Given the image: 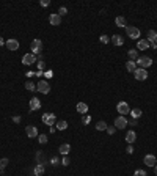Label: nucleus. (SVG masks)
<instances>
[{"label": "nucleus", "instance_id": "obj_1", "mask_svg": "<svg viewBox=\"0 0 157 176\" xmlns=\"http://www.w3.org/2000/svg\"><path fill=\"white\" fill-rule=\"evenodd\" d=\"M135 63H137L138 68L146 69V68H149L151 64H152V60H151V57H146V55H143V57H138Z\"/></svg>", "mask_w": 157, "mask_h": 176}, {"label": "nucleus", "instance_id": "obj_2", "mask_svg": "<svg viewBox=\"0 0 157 176\" xmlns=\"http://www.w3.org/2000/svg\"><path fill=\"white\" fill-rule=\"evenodd\" d=\"M116 110H118V113L121 115V116H126L127 113H131V109H129V104L126 102V101H121V102H118Z\"/></svg>", "mask_w": 157, "mask_h": 176}, {"label": "nucleus", "instance_id": "obj_3", "mask_svg": "<svg viewBox=\"0 0 157 176\" xmlns=\"http://www.w3.org/2000/svg\"><path fill=\"white\" fill-rule=\"evenodd\" d=\"M36 90H38L39 93H43V95H49V91H50L49 82H47V80H39L38 85H36Z\"/></svg>", "mask_w": 157, "mask_h": 176}, {"label": "nucleus", "instance_id": "obj_4", "mask_svg": "<svg viewBox=\"0 0 157 176\" xmlns=\"http://www.w3.org/2000/svg\"><path fill=\"white\" fill-rule=\"evenodd\" d=\"M126 33H127V36L131 40H138V38H140V35H142L137 27H126Z\"/></svg>", "mask_w": 157, "mask_h": 176}, {"label": "nucleus", "instance_id": "obj_5", "mask_svg": "<svg viewBox=\"0 0 157 176\" xmlns=\"http://www.w3.org/2000/svg\"><path fill=\"white\" fill-rule=\"evenodd\" d=\"M43 123L47 124V126H53V124H57V116H55V113H44L43 115Z\"/></svg>", "mask_w": 157, "mask_h": 176}, {"label": "nucleus", "instance_id": "obj_6", "mask_svg": "<svg viewBox=\"0 0 157 176\" xmlns=\"http://www.w3.org/2000/svg\"><path fill=\"white\" fill-rule=\"evenodd\" d=\"M30 49H32V53H33V55H39V52H41V49H43L41 40H33L32 44H30Z\"/></svg>", "mask_w": 157, "mask_h": 176}, {"label": "nucleus", "instance_id": "obj_7", "mask_svg": "<svg viewBox=\"0 0 157 176\" xmlns=\"http://www.w3.org/2000/svg\"><path fill=\"white\" fill-rule=\"evenodd\" d=\"M134 76H135L137 80H146L149 74H148V71L143 69V68H137V69L134 71Z\"/></svg>", "mask_w": 157, "mask_h": 176}, {"label": "nucleus", "instance_id": "obj_8", "mask_svg": "<svg viewBox=\"0 0 157 176\" xmlns=\"http://www.w3.org/2000/svg\"><path fill=\"white\" fill-rule=\"evenodd\" d=\"M33 63H36V55L25 53L24 57H22V64H25V66H32Z\"/></svg>", "mask_w": 157, "mask_h": 176}, {"label": "nucleus", "instance_id": "obj_9", "mask_svg": "<svg viewBox=\"0 0 157 176\" xmlns=\"http://www.w3.org/2000/svg\"><path fill=\"white\" fill-rule=\"evenodd\" d=\"M127 126V119H126V116H116L115 118V127H118V129H124Z\"/></svg>", "mask_w": 157, "mask_h": 176}, {"label": "nucleus", "instance_id": "obj_10", "mask_svg": "<svg viewBox=\"0 0 157 176\" xmlns=\"http://www.w3.org/2000/svg\"><path fill=\"white\" fill-rule=\"evenodd\" d=\"M5 46H6L8 50H17V49H19V41L14 40V38H11V40H8V41L5 43Z\"/></svg>", "mask_w": 157, "mask_h": 176}, {"label": "nucleus", "instance_id": "obj_11", "mask_svg": "<svg viewBox=\"0 0 157 176\" xmlns=\"http://www.w3.org/2000/svg\"><path fill=\"white\" fill-rule=\"evenodd\" d=\"M143 162H145V165H148V167H154V164L157 162V159H155L154 154H146L145 159H143Z\"/></svg>", "mask_w": 157, "mask_h": 176}, {"label": "nucleus", "instance_id": "obj_12", "mask_svg": "<svg viewBox=\"0 0 157 176\" xmlns=\"http://www.w3.org/2000/svg\"><path fill=\"white\" fill-rule=\"evenodd\" d=\"M25 134L30 138H35V137H38V129H36V126H27L25 127Z\"/></svg>", "mask_w": 157, "mask_h": 176}, {"label": "nucleus", "instance_id": "obj_13", "mask_svg": "<svg viewBox=\"0 0 157 176\" xmlns=\"http://www.w3.org/2000/svg\"><path fill=\"white\" fill-rule=\"evenodd\" d=\"M41 109V101L38 98H32L30 99V110L35 112V110H39Z\"/></svg>", "mask_w": 157, "mask_h": 176}, {"label": "nucleus", "instance_id": "obj_14", "mask_svg": "<svg viewBox=\"0 0 157 176\" xmlns=\"http://www.w3.org/2000/svg\"><path fill=\"white\" fill-rule=\"evenodd\" d=\"M49 22H50V25H60L61 24V17L58 16V13H52L49 16Z\"/></svg>", "mask_w": 157, "mask_h": 176}, {"label": "nucleus", "instance_id": "obj_15", "mask_svg": "<svg viewBox=\"0 0 157 176\" xmlns=\"http://www.w3.org/2000/svg\"><path fill=\"white\" fill-rule=\"evenodd\" d=\"M110 41H112L115 46H123L124 44V38L121 35H113L112 38H110Z\"/></svg>", "mask_w": 157, "mask_h": 176}, {"label": "nucleus", "instance_id": "obj_16", "mask_svg": "<svg viewBox=\"0 0 157 176\" xmlns=\"http://www.w3.org/2000/svg\"><path fill=\"white\" fill-rule=\"evenodd\" d=\"M135 140H137V134H135L134 131H129V132L126 134V142H127V145H132Z\"/></svg>", "mask_w": 157, "mask_h": 176}, {"label": "nucleus", "instance_id": "obj_17", "mask_svg": "<svg viewBox=\"0 0 157 176\" xmlns=\"http://www.w3.org/2000/svg\"><path fill=\"white\" fill-rule=\"evenodd\" d=\"M58 151H60V154H63V156H68L69 151H71V145H69V143H63V145H60Z\"/></svg>", "mask_w": 157, "mask_h": 176}, {"label": "nucleus", "instance_id": "obj_18", "mask_svg": "<svg viewBox=\"0 0 157 176\" xmlns=\"http://www.w3.org/2000/svg\"><path fill=\"white\" fill-rule=\"evenodd\" d=\"M76 109H77V112H79V113L87 115V112H88V104H85V102H79V104L76 105Z\"/></svg>", "mask_w": 157, "mask_h": 176}, {"label": "nucleus", "instance_id": "obj_19", "mask_svg": "<svg viewBox=\"0 0 157 176\" xmlns=\"http://www.w3.org/2000/svg\"><path fill=\"white\" fill-rule=\"evenodd\" d=\"M115 24H116V27H121V29H126V27H127L126 17H123V16H118L115 19Z\"/></svg>", "mask_w": 157, "mask_h": 176}, {"label": "nucleus", "instance_id": "obj_20", "mask_svg": "<svg viewBox=\"0 0 157 176\" xmlns=\"http://www.w3.org/2000/svg\"><path fill=\"white\" fill-rule=\"evenodd\" d=\"M33 174H35V176H43V174H44V165L36 164L35 168H33Z\"/></svg>", "mask_w": 157, "mask_h": 176}, {"label": "nucleus", "instance_id": "obj_21", "mask_svg": "<svg viewBox=\"0 0 157 176\" xmlns=\"http://www.w3.org/2000/svg\"><path fill=\"white\" fill-rule=\"evenodd\" d=\"M148 47H149V43H148V40H140L137 43V49L138 50H146Z\"/></svg>", "mask_w": 157, "mask_h": 176}, {"label": "nucleus", "instance_id": "obj_22", "mask_svg": "<svg viewBox=\"0 0 157 176\" xmlns=\"http://www.w3.org/2000/svg\"><path fill=\"white\" fill-rule=\"evenodd\" d=\"M137 68H138V66H137V63H135V61H132V60H129V61L126 63V69H127L129 72H134Z\"/></svg>", "mask_w": 157, "mask_h": 176}, {"label": "nucleus", "instance_id": "obj_23", "mask_svg": "<svg viewBox=\"0 0 157 176\" xmlns=\"http://www.w3.org/2000/svg\"><path fill=\"white\" fill-rule=\"evenodd\" d=\"M127 55H129V58H131L132 61H137V58H138V52H137L135 49L127 50Z\"/></svg>", "mask_w": 157, "mask_h": 176}, {"label": "nucleus", "instance_id": "obj_24", "mask_svg": "<svg viewBox=\"0 0 157 176\" xmlns=\"http://www.w3.org/2000/svg\"><path fill=\"white\" fill-rule=\"evenodd\" d=\"M131 116H132L134 119H138V118L142 116V110H140V109H132V110H131Z\"/></svg>", "mask_w": 157, "mask_h": 176}, {"label": "nucleus", "instance_id": "obj_25", "mask_svg": "<svg viewBox=\"0 0 157 176\" xmlns=\"http://www.w3.org/2000/svg\"><path fill=\"white\" fill-rule=\"evenodd\" d=\"M55 127H57L58 131H64V129L68 127V123L64 121V119H61V121H57V124H55Z\"/></svg>", "mask_w": 157, "mask_h": 176}, {"label": "nucleus", "instance_id": "obj_26", "mask_svg": "<svg viewBox=\"0 0 157 176\" xmlns=\"http://www.w3.org/2000/svg\"><path fill=\"white\" fill-rule=\"evenodd\" d=\"M10 164V160H8V157H3V159H0V171L3 173V170L6 168V165Z\"/></svg>", "mask_w": 157, "mask_h": 176}, {"label": "nucleus", "instance_id": "obj_27", "mask_svg": "<svg viewBox=\"0 0 157 176\" xmlns=\"http://www.w3.org/2000/svg\"><path fill=\"white\" fill-rule=\"evenodd\" d=\"M155 40H157V33L154 30H149V32H148V43L155 41Z\"/></svg>", "mask_w": 157, "mask_h": 176}, {"label": "nucleus", "instance_id": "obj_28", "mask_svg": "<svg viewBox=\"0 0 157 176\" xmlns=\"http://www.w3.org/2000/svg\"><path fill=\"white\" fill-rule=\"evenodd\" d=\"M96 129H97V131H105V129H107V123L105 121H97L96 123Z\"/></svg>", "mask_w": 157, "mask_h": 176}, {"label": "nucleus", "instance_id": "obj_29", "mask_svg": "<svg viewBox=\"0 0 157 176\" xmlns=\"http://www.w3.org/2000/svg\"><path fill=\"white\" fill-rule=\"evenodd\" d=\"M25 88L29 90V91H35V90H36V85H35L33 82H27V83H25Z\"/></svg>", "mask_w": 157, "mask_h": 176}, {"label": "nucleus", "instance_id": "obj_30", "mask_svg": "<svg viewBox=\"0 0 157 176\" xmlns=\"http://www.w3.org/2000/svg\"><path fill=\"white\" fill-rule=\"evenodd\" d=\"M99 41L102 43V44H107V43L110 41V38H108L107 35H101V36H99Z\"/></svg>", "mask_w": 157, "mask_h": 176}, {"label": "nucleus", "instance_id": "obj_31", "mask_svg": "<svg viewBox=\"0 0 157 176\" xmlns=\"http://www.w3.org/2000/svg\"><path fill=\"white\" fill-rule=\"evenodd\" d=\"M38 142H39L41 145H44V143H47V135H44V134H41V135L38 137Z\"/></svg>", "mask_w": 157, "mask_h": 176}, {"label": "nucleus", "instance_id": "obj_32", "mask_svg": "<svg viewBox=\"0 0 157 176\" xmlns=\"http://www.w3.org/2000/svg\"><path fill=\"white\" fill-rule=\"evenodd\" d=\"M66 14H68V10H66L64 6H60V10H58V16L61 17V16H66Z\"/></svg>", "mask_w": 157, "mask_h": 176}, {"label": "nucleus", "instance_id": "obj_33", "mask_svg": "<svg viewBox=\"0 0 157 176\" xmlns=\"http://www.w3.org/2000/svg\"><path fill=\"white\" fill-rule=\"evenodd\" d=\"M82 123H84V124H90V123H91V116H90V115H84V118H82Z\"/></svg>", "mask_w": 157, "mask_h": 176}, {"label": "nucleus", "instance_id": "obj_34", "mask_svg": "<svg viewBox=\"0 0 157 176\" xmlns=\"http://www.w3.org/2000/svg\"><path fill=\"white\" fill-rule=\"evenodd\" d=\"M105 131L108 132V135H113V134H115V131H116V127H115V126H110V127L107 126V129H105Z\"/></svg>", "mask_w": 157, "mask_h": 176}, {"label": "nucleus", "instance_id": "obj_35", "mask_svg": "<svg viewBox=\"0 0 157 176\" xmlns=\"http://www.w3.org/2000/svg\"><path fill=\"white\" fill-rule=\"evenodd\" d=\"M44 77H46V79H52V77H53V72H52L50 69H47V71L44 72Z\"/></svg>", "mask_w": 157, "mask_h": 176}, {"label": "nucleus", "instance_id": "obj_36", "mask_svg": "<svg viewBox=\"0 0 157 176\" xmlns=\"http://www.w3.org/2000/svg\"><path fill=\"white\" fill-rule=\"evenodd\" d=\"M61 165H64V167H68V165H69V159H68V156H64L63 159H61Z\"/></svg>", "mask_w": 157, "mask_h": 176}, {"label": "nucleus", "instance_id": "obj_37", "mask_svg": "<svg viewBox=\"0 0 157 176\" xmlns=\"http://www.w3.org/2000/svg\"><path fill=\"white\" fill-rule=\"evenodd\" d=\"M134 176H146V171L145 170H135V174Z\"/></svg>", "mask_w": 157, "mask_h": 176}, {"label": "nucleus", "instance_id": "obj_38", "mask_svg": "<svg viewBox=\"0 0 157 176\" xmlns=\"http://www.w3.org/2000/svg\"><path fill=\"white\" fill-rule=\"evenodd\" d=\"M126 153H127V154H134V146H132V145H127Z\"/></svg>", "mask_w": 157, "mask_h": 176}, {"label": "nucleus", "instance_id": "obj_39", "mask_svg": "<svg viewBox=\"0 0 157 176\" xmlns=\"http://www.w3.org/2000/svg\"><path fill=\"white\" fill-rule=\"evenodd\" d=\"M58 162H60V159H58V157H55V156L50 159V164H52V165H58Z\"/></svg>", "mask_w": 157, "mask_h": 176}, {"label": "nucleus", "instance_id": "obj_40", "mask_svg": "<svg viewBox=\"0 0 157 176\" xmlns=\"http://www.w3.org/2000/svg\"><path fill=\"white\" fill-rule=\"evenodd\" d=\"M39 5H41V6H49V5H50V0H41Z\"/></svg>", "mask_w": 157, "mask_h": 176}, {"label": "nucleus", "instance_id": "obj_41", "mask_svg": "<svg viewBox=\"0 0 157 176\" xmlns=\"http://www.w3.org/2000/svg\"><path fill=\"white\" fill-rule=\"evenodd\" d=\"M36 160H38V164H41V160H44V156L41 153H38L36 154Z\"/></svg>", "mask_w": 157, "mask_h": 176}, {"label": "nucleus", "instance_id": "obj_42", "mask_svg": "<svg viewBox=\"0 0 157 176\" xmlns=\"http://www.w3.org/2000/svg\"><path fill=\"white\" fill-rule=\"evenodd\" d=\"M44 68H46V66H44V63L39 60V61H38V71H44Z\"/></svg>", "mask_w": 157, "mask_h": 176}, {"label": "nucleus", "instance_id": "obj_43", "mask_svg": "<svg viewBox=\"0 0 157 176\" xmlns=\"http://www.w3.org/2000/svg\"><path fill=\"white\" fill-rule=\"evenodd\" d=\"M21 119H22L21 116H13V121L14 123H21Z\"/></svg>", "mask_w": 157, "mask_h": 176}, {"label": "nucleus", "instance_id": "obj_44", "mask_svg": "<svg viewBox=\"0 0 157 176\" xmlns=\"http://www.w3.org/2000/svg\"><path fill=\"white\" fill-rule=\"evenodd\" d=\"M149 47H152V49H157V44H155V41H151V43H149Z\"/></svg>", "mask_w": 157, "mask_h": 176}, {"label": "nucleus", "instance_id": "obj_45", "mask_svg": "<svg viewBox=\"0 0 157 176\" xmlns=\"http://www.w3.org/2000/svg\"><path fill=\"white\" fill-rule=\"evenodd\" d=\"M25 76H27V77H33V76H35V72H32V71H29V72H27V74H25Z\"/></svg>", "mask_w": 157, "mask_h": 176}, {"label": "nucleus", "instance_id": "obj_46", "mask_svg": "<svg viewBox=\"0 0 157 176\" xmlns=\"http://www.w3.org/2000/svg\"><path fill=\"white\" fill-rule=\"evenodd\" d=\"M35 76H38V77H41V76H44V72H43V71H38V72L35 74Z\"/></svg>", "mask_w": 157, "mask_h": 176}, {"label": "nucleus", "instance_id": "obj_47", "mask_svg": "<svg viewBox=\"0 0 157 176\" xmlns=\"http://www.w3.org/2000/svg\"><path fill=\"white\" fill-rule=\"evenodd\" d=\"M55 131H57V127H55V126H50V132H52V134H53V132H55Z\"/></svg>", "mask_w": 157, "mask_h": 176}, {"label": "nucleus", "instance_id": "obj_48", "mask_svg": "<svg viewBox=\"0 0 157 176\" xmlns=\"http://www.w3.org/2000/svg\"><path fill=\"white\" fill-rule=\"evenodd\" d=\"M5 43H6V41H3V38H0V46H3Z\"/></svg>", "mask_w": 157, "mask_h": 176}, {"label": "nucleus", "instance_id": "obj_49", "mask_svg": "<svg viewBox=\"0 0 157 176\" xmlns=\"http://www.w3.org/2000/svg\"><path fill=\"white\" fill-rule=\"evenodd\" d=\"M154 173H155V176H157V165L154 167Z\"/></svg>", "mask_w": 157, "mask_h": 176}, {"label": "nucleus", "instance_id": "obj_50", "mask_svg": "<svg viewBox=\"0 0 157 176\" xmlns=\"http://www.w3.org/2000/svg\"><path fill=\"white\" fill-rule=\"evenodd\" d=\"M155 44H157V40H155Z\"/></svg>", "mask_w": 157, "mask_h": 176}]
</instances>
